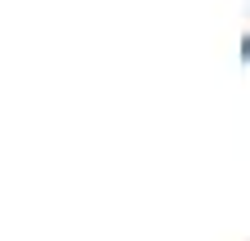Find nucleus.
<instances>
[{
  "label": "nucleus",
  "instance_id": "nucleus-1",
  "mask_svg": "<svg viewBox=\"0 0 250 241\" xmlns=\"http://www.w3.org/2000/svg\"><path fill=\"white\" fill-rule=\"evenodd\" d=\"M241 63H250V36L241 40Z\"/></svg>",
  "mask_w": 250,
  "mask_h": 241
}]
</instances>
